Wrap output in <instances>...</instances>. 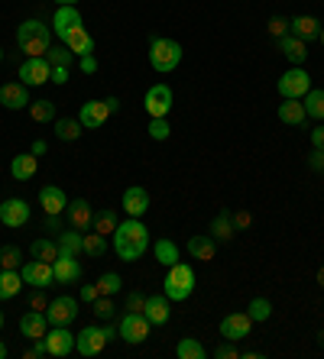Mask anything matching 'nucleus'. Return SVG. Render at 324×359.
<instances>
[{"label":"nucleus","mask_w":324,"mask_h":359,"mask_svg":"<svg viewBox=\"0 0 324 359\" xmlns=\"http://www.w3.org/2000/svg\"><path fill=\"white\" fill-rule=\"evenodd\" d=\"M150 250V230L140 217H127L114 230V252L120 262H136L143 252Z\"/></svg>","instance_id":"obj_1"},{"label":"nucleus","mask_w":324,"mask_h":359,"mask_svg":"<svg viewBox=\"0 0 324 359\" xmlns=\"http://www.w3.org/2000/svg\"><path fill=\"white\" fill-rule=\"evenodd\" d=\"M17 46L30 55V59H36V55H46L52 46V26H46L42 20H26V23H20L17 29Z\"/></svg>","instance_id":"obj_2"},{"label":"nucleus","mask_w":324,"mask_h":359,"mask_svg":"<svg viewBox=\"0 0 324 359\" xmlns=\"http://www.w3.org/2000/svg\"><path fill=\"white\" fill-rule=\"evenodd\" d=\"M182 62V46L175 39H166V36H150V65L159 75H169L175 72Z\"/></svg>","instance_id":"obj_3"},{"label":"nucleus","mask_w":324,"mask_h":359,"mask_svg":"<svg viewBox=\"0 0 324 359\" xmlns=\"http://www.w3.org/2000/svg\"><path fill=\"white\" fill-rule=\"evenodd\" d=\"M191 292H195V269L179 259L175 266H169L166 282H162V294L169 301H188Z\"/></svg>","instance_id":"obj_4"},{"label":"nucleus","mask_w":324,"mask_h":359,"mask_svg":"<svg viewBox=\"0 0 324 359\" xmlns=\"http://www.w3.org/2000/svg\"><path fill=\"white\" fill-rule=\"evenodd\" d=\"M114 337H117V330L110 324L108 327L91 324V327H84L82 334H75V350L82 353V356H101L104 346H108Z\"/></svg>","instance_id":"obj_5"},{"label":"nucleus","mask_w":324,"mask_h":359,"mask_svg":"<svg viewBox=\"0 0 324 359\" xmlns=\"http://www.w3.org/2000/svg\"><path fill=\"white\" fill-rule=\"evenodd\" d=\"M117 110H120V100H117V97L88 100V104H82V114H78V120H82L84 130H101V126L110 120V114H117Z\"/></svg>","instance_id":"obj_6"},{"label":"nucleus","mask_w":324,"mask_h":359,"mask_svg":"<svg viewBox=\"0 0 324 359\" xmlns=\"http://www.w3.org/2000/svg\"><path fill=\"white\" fill-rule=\"evenodd\" d=\"M150 330H153V324L146 320V314H143V311H127L124 318H120V327H117V337L136 346V343L150 340Z\"/></svg>","instance_id":"obj_7"},{"label":"nucleus","mask_w":324,"mask_h":359,"mask_svg":"<svg viewBox=\"0 0 324 359\" xmlns=\"http://www.w3.org/2000/svg\"><path fill=\"white\" fill-rule=\"evenodd\" d=\"M276 91L283 94V97H295L302 100L308 91H311V75H308L302 65H292L289 72H285L279 81H276Z\"/></svg>","instance_id":"obj_8"},{"label":"nucleus","mask_w":324,"mask_h":359,"mask_svg":"<svg viewBox=\"0 0 324 359\" xmlns=\"http://www.w3.org/2000/svg\"><path fill=\"white\" fill-rule=\"evenodd\" d=\"M75 318H78V298H72V294H58V298L49 301V308H46L49 327H68Z\"/></svg>","instance_id":"obj_9"},{"label":"nucleus","mask_w":324,"mask_h":359,"mask_svg":"<svg viewBox=\"0 0 324 359\" xmlns=\"http://www.w3.org/2000/svg\"><path fill=\"white\" fill-rule=\"evenodd\" d=\"M221 337L224 340H231V343H240V340H247L250 337V330H253V318H250L247 311H233V314H227L224 320H221Z\"/></svg>","instance_id":"obj_10"},{"label":"nucleus","mask_w":324,"mask_h":359,"mask_svg":"<svg viewBox=\"0 0 324 359\" xmlns=\"http://www.w3.org/2000/svg\"><path fill=\"white\" fill-rule=\"evenodd\" d=\"M172 88L169 84H153L146 97H143V107L150 117H169V110H172Z\"/></svg>","instance_id":"obj_11"},{"label":"nucleus","mask_w":324,"mask_h":359,"mask_svg":"<svg viewBox=\"0 0 324 359\" xmlns=\"http://www.w3.org/2000/svg\"><path fill=\"white\" fill-rule=\"evenodd\" d=\"M20 81L26 88H39V84L52 81V65L46 62V55H36V59H26L20 65Z\"/></svg>","instance_id":"obj_12"},{"label":"nucleus","mask_w":324,"mask_h":359,"mask_svg":"<svg viewBox=\"0 0 324 359\" xmlns=\"http://www.w3.org/2000/svg\"><path fill=\"white\" fill-rule=\"evenodd\" d=\"M20 276H23L26 285L33 288H52L56 285V272H52V262H39V259H30L20 266Z\"/></svg>","instance_id":"obj_13"},{"label":"nucleus","mask_w":324,"mask_h":359,"mask_svg":"<svg viewBox=\"0 0 324 359\" xmlns=\"http://www.w3.org/2000/svg\"><path fill=\"white\" fill-rule=\"evenodd\" d=\"M52 272H56L58 285H78L84 278V269L78 262V256H68V252H58V259L52 262Z\"/></svg>","instance_id":"obj_14"},{"label":"nucleus","mask_w":324,"mask_h":359,"mask_svg":"<svg viewBox=\"0 0 324 359\" xmlns=\"http://www.w3.org/2000/svg\"><path fill=\"white\" fill-rule=\"evenodd\" d=\"M0 224L4 226H26L30 224V204L23 198H7L0 204Z\"/></svg>","instance_id":"obj_15"},{"label":"nucleus","mask_w":324,"mask_h":359,"mask_svg":"<svg viewBox=\"0 0 324 359\" xmlns=\"http://www.w3.org/2000/svg\"><path fill=\"white\" fill-rule=\"evenodd\" d=\"M46 350H49V356H56V359L68 356V353L75 350V334H72L68 327H49V334H46Z\"/></svg>","instance_id":"obj_16"},{"label":"nucleus","mask_w":324,"mask_h":359,"mask_svg":"<svg viewBox=\"0 0 324 359\" xmlns=\"http://www.w3.org/2000/svg\"><path fill=\"white\" fill-rule=\"evenodd\" d=\"M65 220H68V226H75V230L88 233V230L94 226V210H91V204H88L84 198L68 201V208H65Z\"/></svg>","instance_id":"obj_17"},{"label":"nucleus","mask_w":324,"mask_h":359,"mask_svg":"<svg viewBox=\"0 0 324 359\" xmlns=\"http://www.w3.org/2000/svg\"><path fill=\"white\" fill-rule=\"evenodd\" d=\"M78 26H84L78 7H56V17H52V33H56L58 39H65L68 33H75Z\"/></svg>","instance_id":"obj_18"},{"label":"nucleus","mask_w":324,"mask_h":359,"mask_svg":"<svg viewBox=\"0 0 324 359\" xmlns=\"http://www.w3.org/2000/svg\"><path fill=\"white\" fill-rule=\"evenodd\" d=\"M0 104L7 110H26L33 100H30V88L23 81H10L0 88Z\"/></svg>","instance_id":"obj_19"},{"label":"nucleus","mask_w":324,"mask_h":359,"mask_svg":"<svg viewBox=\"0 0 324 359\" xmlns=\"http://www.w3.org/2000/svg\"><path fill=\"white\" fill-rule=\"evenodd\" d=\"M143 314H146V320H150L153 327L169 324V318H172V301H169L166 294H150V298H146Z\"/></svg>","instance_id":"obj_20"},{"label":"nucleus","mask_w":324,"mask_h":359,"mask_svg":"<svg viewBox=\"0 0 324 359\" xmlns=\"http://www.w3.org/2000/svg\"><path fill=\"white\" fill-rule=\"evenodd\" d=\"M120 208L127 210V217H143L146 210H150V191L134 184V188H127L124 191V201H120Z\"/></svg>","instance_id":"obj_21"},{"label":"nucleus","mask_w":324,"mask_h":359,"mask_svg":"<svg viewBox=\"0 0 324 359\" xmlns=\"http://www.w3.org/2000/svg\"><path fill=\"white\" fill-rule=\"evenodd\" d=\"M20 334H23L26 340H42V337L49 334L46 311H26L23 318H20Z\"/></svg>","instance_id":"obj_22"},{"label":"nucleus","mask_w":324,"mask_h":359,"mask_svg":"<svg viewBox=\"0 0 324 359\" xmlns=\"http://www.w3.org/2000/svg\"><path fill=\"white\" fill-rule=\"evenodd\" d=\"M39 208L46 210V214H65V208H68L65 191H62L58 184H42L39 188Z\"/></svg>","instance_id":"obj_23"},{"label":"nucleus","mask_w":324,"mask_h":359,"mask_svg":"<svg viewBox=\"0 0 324 359\" xmlns=\"http://www.w3.org/2000/svg\"><path fill=\"white\" fill-rule=\"evenodd\" d=\"M276 46H279V52H283L292 65H305V59H308V42L305 39L289 33V36H283V39H276Z\"/></svg>","instance_id":"obj_24"},{"label":"nucleus","mask_w":324,"mask_h":359,"mask_svg":"<svg viewBox=\"0 0 324 359\" xmlns=\"http://www.w3.org/2000/svg\"><path fill=\"white\" fill-rule=\"evenodd\" d=\"M289 33L299 36V39H305V42H318L321 23H318V17H311V13H299V17H292Z\"/></svg>","instance_id":"obj_25"},{"label":"nucleus","mask_w":324,"mask_h":359,"mask_svg":"<svg viewBox=\"0 0 324 359\" xmlns=\"http://www.w3.org/2000/svg\"><path fill=\"white\" fill-rule=\"evenodd\" d=\"M36 172H39L36 152H20V156H13V162H10V175L17 178V182H30Z\"/></svg>","instance_id":"obj_26"},{"label":"nucleus","mask_w":324,"mask_h":359,"mask_svg":"<svg viewBox=\"0 0 324 359\" xmlns=\"http://www.w3.org/2000/svg\"><path fill=\"white\" fill-rule=\"evenodd\" d=\"M279 120H283L285 126H302L308 120L305 104L295 97H283V104H279Z\"/></svg>","instance_id":"obj_27"},{"label":"nucleus","mask_w":324,"mask_h":359,"mask_svg":"<svg viewBox=\"0 0 324 359\" xmlns=\"http://www.w3.org/2000/svg\"><path fill=\"white\" fill-rule=\"evenodd\" d=\"M188 256L198 262H211L217 256V240L214 236H191L188 240Z\"/></svg>","instance_id":"obj_28"},{"label":"nucleus","mask_w":324,"mask_h":359,"mask_svg":"<svg viewBox=\"0 0 324 359\" xmlns=\"http://www.w3.org/2000/svg\"><path fill=\"white\" fill-rule=\"evenodd\" d=\"M23 276H20V269H0V301L7 298H17L23 292Z\"/></svg>","instance_id":"obj_29"},{"label":"nucleus","mask_w":324,"mask_h":359,"mask_svg":"<svg viewBox=\"0 0 324 359\" xmlns=\"http://www.w3.org/2000/svg\"><path fill=\"white\" fill-rule=\"evenodd\" d=\"M62 42H65L68 49L75 52L78 59H82V55H94V39H91V33H88L84 26H78L75 33H68Z\"/></svg>","instance_id":"obj_30"},{"label":"nucleus","mask_w":324,"mask_h":359,"mask_svg":"<svg viewBox=\"0 0 324 359\" xmlns=\"http://www.w3.org/2000/svg\"><path fill=\"white\" fill-rule=\"evenodd\" d=\"M211 236H214L217 243H227L237 236V226H233V214L231 210H221L214 220H211Z\"/></svg>","instance_id":"obj_31"},{"label":"nucleus","mask_w":324,"mask_h":359,"mask_svg":"<svg viewBox=\"0 0 324 359\" xmlns=\"http://www.w3.org/2000/svg\"><path fill=\"white\" fill-rule=\"evenodd\" d=\"M58 252H68V256H82L84 252V233L82 230H62L58 233Z\"/></svg>","instance_id":"obj_32"},{"label":"nucleus","mask_w":324,"mask_h":359,"mask_svg":"<svg viewBox=\"0 0 324 359\" xmlns=\"http://www.w3.org/2000/svg\"><path fill=\"white\" fill-rule=\"evenodd\" d=\"M82 133H84V126H82V120H78V117H62V120H56V136H58L62 142H75Z\"/></svg>","instance_id":"obj_33"},{"label":"nucleus","mask_w":324,"mask_h":359,"mask_svg":"<svg viewBox=\"0 0 324 359\" xmlns=\"http://www.w3.org/2000/svg\"><path fill=\"white\" fill-rule=\"evenodd\" d=\"M302 104H305L308 120H324V88H311V91L302 97Z\"/></svg>","instance_id":"obj_34"},{"label":"nucleus","mask_w":324,"mask_h":359,"mask_svg":"<svg viewBox=\"0 0 324 359\" xmlns=\"http://www.w3.org/2000/svg\"><path fill=\"white\" fill-rule=\"evenodd\" d=\"M153 252H156V262L159 266H175V262L182 259V252H179V246H175L172 240H159L156 246H153Z\"/></svg>","instance_id":"obj_35"},{"label":"nucleus","mask_w":324,"mask_h":359,"mask_svg":"<svg viewBox=\"0 0 324 359\" xmlns=\"http://www.w3.org/2000/svg\"><path fill=\"white\" fill-rule=\"evenodd\" d=\"M30 252H33V259H39V262H56L58 259V243L39 236V240H33V250Z\"/></svg>","instance_id":"obj_36"},{"label":"nucleus","mask_w":324,"mask_h":359,"mask_svg":"<svg viewBox=\"0 0 324 359\" xmlns=\"http://www.w3.org/2000/svg\"><path fill=\"white\" fill-rule=\"evenodd\" d=\"M175 356L179 359H205L208 350H205L195 337H185V340H179V346H175Z\"/></svg>","instance_id":"obj_37"},{"label":"nucleus","mask_w":324,"mask_h":359,"mask_svg":"<svg viewBox=\"0 0 324 359\" xmlns=\"http://www.w3.org/2000/svg\"><path fill=\"white\" fill-rule=\"evenodd\" d=\"M26 110H30L33 123H52V120H56V104H52V100H33Z\"/></svg>","instance_id":"obj_38"},{"label":"nucleus","mask_w":324,"mask_h":359,"mask_svg":"<svg viewBox=\"0 0 324 359\" xmlns=\"http://www.w3.org/2000/svg\"><path fill=\"white\" fill-rule=\"evenodd\" d=\"M84 256H94V259L108 256V236H101L98 230H94V233H84Z\"/></svg>","instance_id":"obj_39"},{"label":"nucleus","mask_w":324,"mask_h":359,"mask_svg":"<svg viewBox=\"0 0 324 359\" xmlns=\"http://www.w3.org/2000/svg\"><path fill=\"white\" fill-rule=\"evenodd\" d=\"M247 314L253 318V324H263V320L273 318V304H269L266 298H253L247 304Z\"/></svg>","instance_id":"obj_40"},{"label":"nucleus","mask_w":324,"mask_h":359,"mask_svg":"<svg viewBox=\"0 0 324 359\" xmlns=\"http://www.w3.org/2000/svg\"><path fill=\"white\" fill-rule=\"evenodd\" d=\"M46 62H49V65H72V62H75V52L68 49L65 42H62V46H49V52H46Z\"/></svg>","instance_id":"obj_41"},{"label":"nucleus","mask_w":324,"mask_h":359,"mask_svg":"<svg viewBox=\"0 0 324 359\" xmlns=\"http://www.w3.org/2000/svg\"><path fill=\"white\" fill-rule=\"evenodd\" d=\"M91 230H98L101 236H110L117 230V214L110 208L101 210V214H94V226H91Z\"/></svg>","instance_id":"obj_42"},{"label":"nucleus","mask_w":324,"mask_h":359,"mask_svg":"<svg viewBox=\"0 0 324 359\" xmlns=\"http://www.w3.org/2000/svg\"><path fill=\"white\" fill-rule=\"evenodd\" d=\"M124 288V278L117 276V272H104V276L98 278V292L101 294H117Z\"/></svg>","instance_id":"obj_43"},{"label":"nucleus","mask_w":324,"mask_h":359,"mask_svg":"<svg viewBox=\"0 0 324 359\" xmlns=\"http://www.w3.org/2000/svg\"><path fill=\"white\" fill-rule=\"evenodd\" d=\"M20 266H23L20 246H4V250H0V269H20Z\"/></svg>","instance_id":"obj_44"},{"label":"nucleus","mask_w":324,"mask_h":359,"mask_svg":"<svg viewBox=\"0 0 324 359\" xmlns=\"http://www.w3.org/2000/svg\"><path fill=\"white\" fill-rule=\"evenodd\" d=\"M91 308H94V318H98V320H114V314H117V308H114V301H110V294H101V298L94 301Z\"/></svg>","instance_id":"obj_45"},{"label":"nucleus","mask_w":324,"mask_h":359,"mask_svg":"<svg viewBox=\"0 0 324 359\" xmlns=\"http://www.w3.org/2000/svg\"><path fill=\"white\" fill-rule=\"evenodd\" d=\"M150 136L153 140H169L172 136V126H169L166 117H153L150 120Z\"/></svg>","instance_id":"obj_46"},{"label":"nucleus","mask_w":324,"mask_h":359,"mask_svg":"<svg viewBox=\"0 0 324 359\" xmlns=\"http://www.w3.org/2000/svg\"><path fill=\"white\" fill-rule=\"evenodd\" d=\"M289 23H292L289 17H273L266 26V33L273 36V39H283V36H289Z\"/></svg>","instance_id":"obj_47"},{"label":"nucleus","mask_w":324,"mask_h":359,"mask_svg":"<svg viewBox=\"0 0 324 359\" xmlns=\"http://www.w3.org/2000/svg\"><path fill=\"white\" fill-rule=\"evenodd\" d=\"M214 359H240V350H237L231 340H224V343H221V346L214 350Z\"/></svg>","instance_id":"obj_48"},{"label":"nucleus","mask_w":324,"mask_h":359,"mask_svg":"<svg viewBox=\"0 0 324 359\" xmlns=\"http://www.w3.org/2000/svg\"><path fill=\"white\" fill-rule=\"evenodd\" d=\"M146 308V294L143 292H130L127 294V311H143Z\"/></svg>","instance_id":"obj_49"},{"label":"nucleus","mask_w":324,"mask_h":359,"mask_svg":"<svg viewBox=\"0 0 324 359\" xmlns=\"http://www.w3.org/2000/svg\"><path fill=\"white\" fill-rule=\"evenodd\" d=\"M46 288H36V294H30V311H46L49 308V301H46Z\"/></svg>","instance_id":"obj_50"},{"label":"nucleus","mask_w":324,"mask_h":359,"mask_svg":"<svg viewBox=\"0 0 324 359\" xmlns=\"http://www.w3.org/2000/svg\"><path fill=\"white\" fill-rule=\"evenodd\" d=\"M98 298H101L98 285H82V301H84V304H94Z\"/></svg>","instance_id":"obj_51"},{"label":"nucleus","mask_w":324,"mask_h":359,"mask_svg":"<svg viewBox=\"0 0 324 359\" xmlns=\"http://www.w3.org/2000/svg\"><path fill=\"white\" fill-rule=\"evenodd\" d=\"M308 168H311V172H324V152L321 149H315L308 156Z\"/></svg>","instance_id":"obj_52"},{"label":"nucleus","mask_w":324,"mask_h":359,"mask_svg":"<svg viewBox=\"0 0 324 359\" xmlns=\"http://www.w3.org/2000/svg\"><path fill=\"white\" fill-rule=\"evenodd\" d=\"M311 146L324 152V123H318L315 130H311Z\"/></svg>","instance_id":"obj_53"},{"label":"nucleus","mask_w":324,"mask_h":359,"mask_svg":"<svg viewBox=\"0 0 324 359\" xmlns=\"http://www.w3.org/2000/svg\"><path fill=\"white\" fill-rule=\"evenodd\" d=\"M250 224H253V217H250L247 210H240V214H233V226H237V230H247Z\"/></svg>","instance_id":"obj_54"},{"label":"nucleus","mask_w":324,"mask_h":359,"mask_svg":"<svg viewBox=\"0 0 324 359\" xmlns=\"http://www.w3.org/2000/svg\"><path fill=\"white\" fill-rule=\"evenodd\" d=\"M52 81H56V84H65L68 81V68L65 65H52Z\"/></svg>","instance_id":"obj_55"},{"label":"nucleus","mask_w":324,"mask_h":359,"mask_svg":"<svg viewBox=\"0 0 324 359\" xmlns=\"http://www.w3.org/2000/svg\"><path fill=\"white\" fill-rule=\"evenodd\" d=\"M78 65H82V72H88V75H91V72H98V62H94V55H82V62H78Z\"/></svg>","instance_id":"obj_56"},{"label":"nucleus","mask_w":324,"mask_h":359,"mask_svg":"<svg viewBox=\"0 0 324 359\" xmlns=\"http://www.w3.org/2000/svg\"><path fill=\"white\" fill-rule=\"evenodd\" d=\"M58 7H78V4H82V0H56Z\"/></svg>","instance_id":"obj_57"},{"label":"nucleus","mask_w":324,"mask_h":359,"mask_svg":"<svg viewBox=\"0 0 324 359\" xmlns=\"http://www.w3.org/2000/svg\"><path fill=\"white\" fill-rule=\"evenodd\" d=\"M0 359H7V343L0 340Z\"/></svg>","instance_id":"obj_58"},{"label":"nucleus","mask_w":324,"mask_h":359,"mask_svg":"<svg viewBox=\"0 0 324 359\" xmlns=\"http://www.w3.org/2000/svg\"><path fill=\"white\" fill-rule=\"evenodd\" d=\"M318 343H321V346H324V330H318Z\"/></svg>","instance_id":"obj_59"},{"label":"nucleus","mask_w":324,"mask_h":359,"mask_svg":"<svg viewBox=\"0 0 324 359\" xmlns=\"http://www.w3.org/2000/svg\"><path fill=\"white\" fill-rule=\"evenodd\" d=\"M318 42H321V46H324V26H321V33H318Z\"/></svg>","instance_id":"obj_60"},{"label":"nucleus","mask_w":324,"mask_h":359,"mask_svg":"<svg viewBox=\"0 0 324 359\" xmlns=\"http://www.w3.org/2000/svg\"><path fill=\"white\" fill-rule=\"evenodd\" d=\"M318 282H321V285H324V269H321V272H318Z\"/></svg>","instance_id":"obj_61"},{"label":"nucleus","mask_w":324,"mask_h":359,"mask_svg":"<svg viewBox=\"0 0 324 359\" xmlns=\"http://www.w3.org/2000/svg\"><path fill=\"white\" fill-rule=\"evenodd\" d=\"M0 330H4V311H0Z\"/></svg>","instance_id":"obj_62"},{"label":"nucleus","mask_w":324,"mask_h":359,"mask_svg":"<svg viewBox=\"0 0 324 359\" xmlns=\"http://www.w3.org/2000/svg\"><path fill=\"white\" fill-rule=\"evenodd\" d=\"M0 65H4V49H0Z\"/></svg>","instance_id":"obj_63"}]
</instances>
